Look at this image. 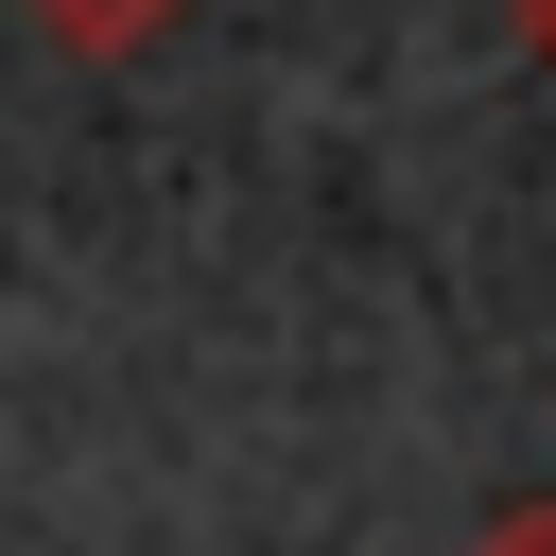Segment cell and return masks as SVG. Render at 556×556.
I'll return each mask as SVG.
<instances>
[{
	"label": "cell",
	"mask_w": 556,
	"mask_h": 556,
	"mask_svg": "<svg viewBox=\"0 0 556 556\" xmlns=\"http://www.w3.org/2000/svg\"><path fill=\"white\" fill-rule=\"evenodd\" d=\"M469 556H556V504H504V521H486Z\"/></svg>",
	"instance_id": "1"
},
{
	"label": "cell",
	"mask_w": 556,
	"mask_h": 556,
	"mask_svg": "<svg viewBox=\"0 0 556 556\" xmlns=\"http://www.w3.org/2000/svg\"><path fill=\"white\" fill-rule=\"evenodd\" d=\"M52 17H70V35H139L156 0H52Z\"/></svg>",
	"instance_id": "2"
},
{
	"label": "cell",
	"mask_w": 556,
	"mask_h": 556,
	"mask_svg": "<svg viewBox=\"0 0 556 556\" xmlns=\"http://www.w3.org/2000/svg\"><path fill=\"white\" fill-rule=\"evenodd\" d=\"M539 35H556V0H539Z\"/></svg>",
	"instance_id": "3"
}]
</instances>
